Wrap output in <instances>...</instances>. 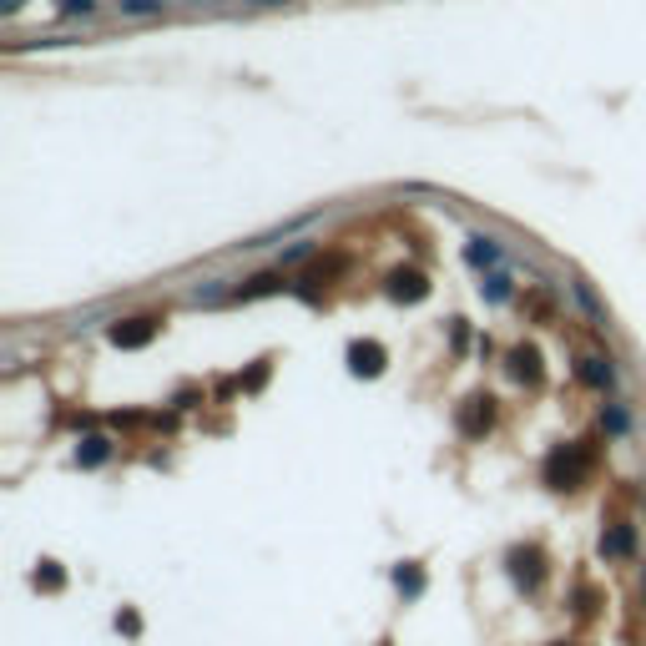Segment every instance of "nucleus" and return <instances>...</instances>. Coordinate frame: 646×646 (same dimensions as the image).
<instances>
[{"label": "nucleus", "instance_id": "f257e3e1", "mask_svg": "<svg viewBox=\"0 0 646 646\" xmlns=\"http://www.w3.org/2000/svg\"><path fill=\"white\" fill-rule=\"evenodd\" d=\"M586 469H591V455L581 444H566V450H556L545 459V480H550V490H576L586 480Z\"/></svg>", "mask_w": 646, "mask_h": 646}, {"label": "nucleus", "instance_id": "f03ea898", "mask_svg": "<svg viewBox=\"0 0 646 646\" xmlns=\"http://www.w3.org/2000/svg\"><path fill=\"white\" fill-rule=\"evenodd\" d=\"M389 293L405 298V304H419V298L430 293V283H424V273H414V268H399V273L389 278Z\"/></svg>", "mask_w": 646, "mask_h": 646}, {"label": "nucleus", "instance_id": "7ed1b4c3", "mask_svg": "<svg viewBox=\"0 0 646 646\" xmlns=\"http://www.w3.org/2000/svg\"><path fill=\"white\" fill-rule=\"evenodd\" d=\"M510 576H515L520 586H525V591H535V586H541V550H515V556H510Z\"/></svg>", "mask_w": 646, "mask_h": 646}, {"label": "nucleus", "instance_id": "20e7f679", "mask_svg": "<svg viewBox=\"0 0 646 646\" xmlns=\"http://www.w3.org/2000/svg\"><path fill=\"white\" fill-rule=\"evenodd\" d=\"M349 368H354V374H368V379L384 374V349L379 343H354V349H349Z\"/></svg>", "mask_w": 646, "mask_h": 646}, {"label": "nucleus", "instance_id": "39448f33", "mask_svg": "<svg viewBox=\"0 0 646 646\" xmlns=\"http://www.w3.org/2000/svg\"><path fill=\"white\" fill-rule=\"evenodd\" d=\"M152 333H157L152 318H132V323H116V329H112V343H122V349H141Z\"/></svg>", "mask_w": 646, "mask_h": 646}, {"label": "nucleus", "instance_id": "423d86ee", "mask_svg": "<svg viewBox=\"0 0 646 646\" xmlns=\"http://www.w3.org/2000/svg\"><path fill=\"white\" fill-rule=\"evenodd\" d=\"M636 550V531L632 525H611L606 535H601V556L606 560H621V556H632Z\"/></svg>", "mask_w": 646, "mask_h": 646}, {"label": "nucleus", "instance_id": "0eeeda50", "mask_svg": "<svg viewBox=\"0 0 646 646\" xmlns=\"http://www.w3.org/2000/svg\"><path fill=\"white\" fill-rule=\"evenodd\" d=\"M465 258H469L475 268H500V263H505V253H500V242H495V238H480V232L469 238Z\"/></svg>", "mask_w": 646, "mask_h": 646}, {"label": "nucleus", "instance_id": "6e6552de", "mask_svg": "<svg viewBox=\"0 0 646 646\" xmlns=\"http://www.w3.org/2000/svg\"><path fill=\"white\" fill-rule=\"evenodd\" d=\"M510 374H515L520 384H535L541 379V354H535V349H515V354H510Z\"/></svg>", "mask_w": 646, "mask_h": 646}, {"label": "nucleus", "instance_id": "1a4fd4ad", "mask_svg": "<svg viewBox=\"0 0 646 646\" xmlns=\"http://www.w3.org/2000/svg\"><path fill=\"white\" fill-rule=\"evenodd\" d=\"M490 405H495V399H469V409L459 414V430H465V434L490 430Z\"/></svg>", "mask_w": 646, "mask_h": 646}, {"label": "nucleus", "instance_id": "9d476101", "mask_svg": "<svg viewBox=\"0 0 646 646\" xmlns=\"http://www.w3.org/2000/svg\"><path fill=\"white\" fill-rule=\"evenodd\" d=\"M480 293L490 298V304H510V273H505V268H490L485 283H480Z\"/></svg>", "mask_w": 646, "mask_h": 646}, {"label": "nucleus", "instance_id": "9b49d317", "mask_svg": "<svg viewBox=\"0 0 646 646\" xmlns=\"http://www.w3.org/2000/svg\"><path fill=\"white\" fill-rule=\"evenodd\" d=\"M106 455H112V444L102 440V434H91V440H81V450H77V459L86 469H96V465H106Z\"/></svg>", "mask_w": 646, "mask_h": 646}, {"label": "nucleus", "instance_id": "f8f14e48", "mask_svg": "<svg viewBox=\"0 0 646 646\" xmlns=\"http://www.w3.org/2000/svg\"><path fill=\"white\" fill-rule=\"evenodd\" d=\"M581 379L591 384V389H611V379H616V374H611L606 359H581Z\"/></svg>", "mask_w": 646, "mask_h": 646}, {"label": "nucleus", "instance_id": "ddd939ff", "mask_svg": "<svg viewBox=\"0 0 646 646\" xmlns=\"http://www.w3.org/2000/svg\"><path fill=\"white\" fill-rule=\"evenodd\" d=\"M394 581H399V591H409V596L424 591V576H419L414 566H399V570H394Z\"/></svg>", "mask_w": 646, "mask_h": 646}, {"label": "nucleus", "instance_id": "4468645a", "mask_svg": "<svg viewBox=\"0 0 646 646\" xmlns=\"http://www.w3.org/2000/svg\"><path fill=\"white\" fill-rule=\"evenodd\" d=\"M36 586L56 591V586H61V566H56V560H41V570H36Z\"/></svg>", "mask_w": 646, "mask_h": 646}, {"label": "nucleus", "instance_id": "2eb2a0df", "mask_svg": "<svg viewBox=\"0 0 646 646\" xmlns=\"http://www.w3.org/2000/svg\"><path fill=\"white\" fill-rule=\"evenodd\" d=\"M601 424H606V430H616V434H621V430H626V409H616V405H611L606 414H601Z\"/></svg>", "mask_w": 646, "mask_h": 646}, {"label": "nucleus", "instance_id": "dca6fc26", "mask_svg": "<svg viewBox=\"0 0 646 646\" xmlns=\"http://www.w3.org/2000/svg\"><path fill=\"white\" fill-rule=\"evenodd\" d=\"M122 11H127V15H152L157 0H122Z\"/></svg>", "mask_w": 646, "mask_h": 646}, {"label": "nucleus", "instance_id": "f3484780", "mask_svg": "<svg viewBox=\"0 0 646 646\" xmlns=\"http://www.w3.org/2000/svg\"><path fill=\"white\" fill-rule=\"evenodd\" d=\"M308 253H314V242H293L288 253H283V263H298V258H308Z\"/></svg>", "mask_w": 646, "mask_h": 646}]
</instances>
